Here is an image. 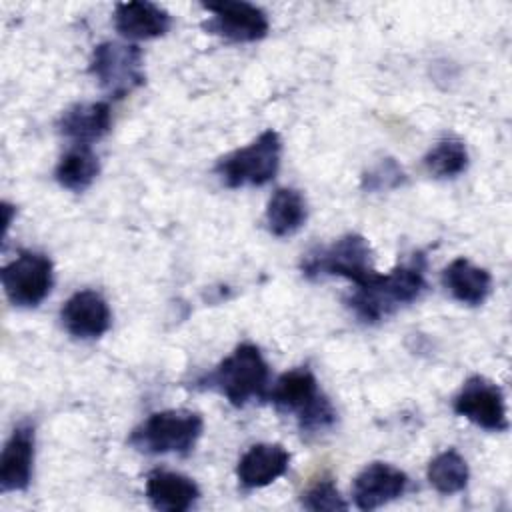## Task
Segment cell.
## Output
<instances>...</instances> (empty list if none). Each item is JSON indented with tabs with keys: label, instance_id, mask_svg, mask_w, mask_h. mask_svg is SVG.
Segmentation results:
<instances>
[{
	"label": "cell",
	"instance_id": "obj_1",
	"mask_svg": "<svg viewBox=\"0 0 512 512\" xmlns=\"http://www.w3.org/2000/svg\"><path fill=\"white\" fill-rule=\"evenodd\" d=\"M424 286V258L416 254L410 262L386 274L376 272L370 280L358 284L348 298V306L362 322L374 324L394 314L400 306L414 302Z\"/></svg>",
	"mask_w": 512,
	"mask_h": 512
},
{
	"label": "cell",
	"instance_id": "obj_2",
	"mask_svg": "<svg viewBox=\"0 0 512 512\" xmlns=\"http://www.w3.org/2000/svg\"><path fill=\"white\" fill-rule=\"evenodd\" d=\"M266 398L284 412H294L302 434H320L336 424V410L318 390V382L308 368H294L282 374Z\"/></svg>",
	"mask_w": 512,
	"mask_h": 512
},
{
	"label": "cell",
	"instance_id": "obj_3",
	"mask_svg": "<svg viewBox=\"0 0 512 512\" xmlns=\"http://www.w3.org/2000/svg\"><path fill=\"white\" fill-rule=\"evenodd\" d=\"M204 384L224 394L232 406H244L252 398H266L268 364L258 346L244 342L206 376Z\"/></svg>",
	"mask_w": 512,
	"mask_h": 512
},
{
	"label": "cell",
	"instance_id": "obj_4",
	"mask_svg": "<svg viewBox=\"0 0 512 512\" xmlns=\"http://www.w3.org/2000/svg\"><path fill=\"white\" fill-rule=\"evenodd\" d=\"M204 430L198 412L176 408L150 414L130 434V444L146 454H186L194 448Z\"/></svg>",
	"mask_w": 512,
	"mask_h": 512
},
{
	"label": "cell",
	"instance_id": "obj_5",
	"mask_svg": "<svg viewBox=\"0 0 512 512\" xmlns=\"http://www.w3.org/2000/svg\"><path fill=\"white\" fill-rule=\"evenodd\" d=\"M282 140L276 130H264L244 148H238L216 162V174L228 188L264 186L280 168Z\"/></svg>",
	"mask_w": 512,
	"mask_h": 512
},
{
	"label": "cell",
	"instance_id": "obj_6",
	"mask_svg": "<svg viewBox=\"0 0 512 512\" xmlns=\"http://www.w3.org/2000/svg\"><path fill=\"white\" fill-rule=\"evenodd\" d=\"M372 256V248L364 236L346 234L330 246L306 254L302 260V274L306 278L342 276L358 286L376 274Z\"/></svg>",
	"mask_w": 512,
	"mask_h": 512
},
{
	"label": "cell",
	"instance_id": "obj_7",
	"mask_svg": "<svg viewBox=\"0 0 512 512\" xmlns=\"http://www.w3.org/2000/svg\"><path fill=\"white\" fill-rule=\"evenodd\" d=\"M142 50L136 44L102 42L90 58V74L112 98H124L146 82Z\"/></svg>",
	"mask_w": 512,
	"mask_h": 512
},
{
	"label": "cell",
	"instance_id": "obj_8",
	"mask_svg": "<svg viewBox=\"0 0 512 512\" xmlns=\"http://www.w3.org/2000/svg\"><path fill=\"white\" fill-rule=\"evenodd\" d=\"M2 286L8 300L20 308L38 306L52 290V260L40 252L22 250L2 268Z\"/></svg>",
	"mask_w": 512,
	"mask_h": 512
},
{
	"label": "cell",
	"instance_id": "obj_9",
	"mask_svg": "<svg viewBox=\"0 0 512 512\" xmlns=\"http://www.w3.org/2000/svg\"><path fill=\"white\" fill-rule=\"evenodd\" d=\"M204 8L212 16L202 26L212 34L232 42H256L268 34V16L256 4L242 0H222L208 2Z\"/></svg>",
	"mask_w": 512,
	"mask_h": 512
},
{
	"label": "cell",
	"instance_id": "obj_10",
	"mask_svg": "<svg viewBox=\"0 0 512 512\" xmlns=\"http://www.w3.org/2000/svg\"><path fill=\"white\" fill-rule=\"evenodd\" d=\"M454 412L490 432L508 428L504 394L500 386L484 376H472L464 382L454 398Z\"/></svg>",
	"mask_w": 512,
	"mask_h": 512
},
{
	"label": "cell",
	"instance_id": "obj_11",
	"mask_svg": "<svg viewBox=\"0 0 512 512\" xmlns=\"http://www.w3.org/2000/svg\"><path fill=\"white\" fill-rule=\"evenodd\" d=\"M408 476L386 462H372L354 478L352 496L360 510H376L404 494Z\"/></svg>",
	"mask_w": 512,
	"mask_h": 512
},
{
	"label": "cell",
	"instance_id": "obj_12",
	"mask_svg": "<svg viewBox=\"0 0 512 512\" xmlns=\"http://www.w3.org/2000/svg\"><path fill=\"white\" fill-rule=\"evenodd\" d=\"M60 318L74 338L92 340L100 338L110 328L112 314L102 294L94 290H80L64 302Z\"/></svg>",
	"mask_w": 512,
	"mask_h": 512
},
{
	"label": "cell",
	"instance_id": "obj_13",
	"mask_svg": "<svg viewBox=\"0 0 512 512\" xmlns=\"http://www.w3.org/2000/svg\"><path fill=\"white\" fill-rule=\"evenodd\" d=\"M34 428L18 424L4 444L0 456V490H24L32 478Z\"/></svg>",
	"mask_w": 512,
	"mask_h": 512
},
{
	"label": "cell",
	"instance_id": "obj_14",
	"mask_svg": "<svg viewBox=\"0 0 512 512\" xmlns=\"http://www.w3.org/2000/svg\"><path fill=\"white\" fill-rule=\"evenodd\" d=\"M114 28L132 40H148L168 32L170 14L154 2H120L114 8Z\"/></svg>",
	"mask_w": 512,
	"mask_h": 512
},
{
	"label": "cell",
	"instance_id": "obj_15",
	"mask_svg": "<svg viewBox=\"0 0 512 512\" xmlns=\"http://www.w3.org/2000/svg\"><path fill=\"white\" fill-rule=\"evenodd\" d=\"M288 462L290 454L282 444H254L242 454L236 476L246 488H262L280 478Z\"/></svg>",
	"mask_w": 512,
	"mask_h": 512
},
{
	"label": "cell",
	"instance_id": "obj_16",
	"mask_svg": "<svg viewBox=\"0 0 512 512\" xmlns=\"http://www.w3.org/2000/svg\"><path fill=\"white\" fill-rule=\"evenodd\" d=\"M146 498L162 512H184L196 504L200 490L196 482L184 474L154 470L146 476Z\"/></svg>",
	"mask_w": 512,
	"mask_h": 512
},
{
	"label": "cell",
	"instance_id": "obj_17",
	"mask_svg": "<svg viewBox=\"0 0 512 512\" xmlns=\"http://www.w3.org/2000/svg\"><path fill=\"white\" fill-rule=\"evenodd\" d=\"M112 124V112L108 102H84L74 104L62 112L58 120L60 134L76 140V144H88L102 138Z\"/></svg>",
	"mask_w": 512,
	"mask_h": 512
},
{
	"label": "cell",
	"instance_id": "obj_18",
	"mask_svg": "<svg viewBox=\"0 0 512 512\" xmlns=\"http://www.w3.org/2000/svg\"><path fill=\"white\" fill-rule=\"evenodd\" d=\"M442 284L458 302L478 306L492 290V276L486 268H480L466 258H456L444 268Z\"/></svg>",
	"mask_w": 512,
	"mask_h": 512
},
{
	"label": "cell",
	"instance_id": "obj_19",
	"mask_svg": "<svg viewBox=\"0 0 512 512\" xmlns=\"http://www.w3.org/2000/svg\"><path fill=\"white\" fill-rule=\"evenodd\" d=\"M306 200L294 188H278L266 206V226L274 236H290L306 222Z\"/></svg>",
	"mask_w": 512,
	"mask_h": 512
},
{
	"label": "cell",
	"instance_id": "obj_20",
	"mask_svg": "<svg viewBox=\"0 0 512 512\" xmlns=\"http://www.w3.org/2000/svg\"><path fill=\"white\" fill-rule=\"evenodd\" d=\"M98 170H100L98 156L90 150V146L76 144L60 158L54 170V176L62 188L72 192H82L94 182V178L98 176Z\"/></svg>",
	"mask_w": 512,
	"mask_h": 512
},
{
	"label": "cell",
	"instance_id": "obj_21",
	"mask_svg": "<svg viewBox=\"0 0 512 512\" xmlns=\"http://www.w3.org/2000/svg\"><path fill=\"white\" fill-rule=\"evenodd\" d=\"M430 486L440 494H456L468 484V464L456 450H444L434 456L426 470Z\"/></svg>",
	"mask_w": 512,
	"mask_h": 512
},
{
	"label": "cell",
	"instance_id": "obj_22",
	"mask_svg": "<svg viewBox=\"0 0 512 512\" xmlns=\"http://www.w3.org/2000/svg\"><path fill=\"white\" fill-rule=\"evenodd\" d=\"M424 166L436 178H456L468 166V150L462 140L444 138L424 156Z\"/></svg>",
	"mask_w": 512,
	"mask_h": 512
},
{
	"label": "cell",
	"instance_id": "obj_23",
	"mask_svg": "<svg viewBox=\"0 0 512 512\" xmlns=\"http://www.w3.org/2000/svg\"><path fill=\"white\" fill-rule=\"evenodd\" d=\"M302 506L306 510H346L348 504L342 500L338 488L330 478L316 482L302 494Z\"/></svg>",
	"mask_w": 512,
	"mask_h": 512
},
{
	"label": "cell",
	"instance_id": "obj_24",
	"mask_svg": "<svg viewBox=\"0 0 512 512\" xmlns=\"http://www.w3.org/2000/svg\"><path fill=\"white\" fill-rule=\"evenodd\" d=\"M404 180H406L404 170L392 158H384L364 174L362 188L368 192H382V190L400 186Z\"/></svg>",
	"mask_w": 512,
	"mask_h": 512
}]
</instances>
